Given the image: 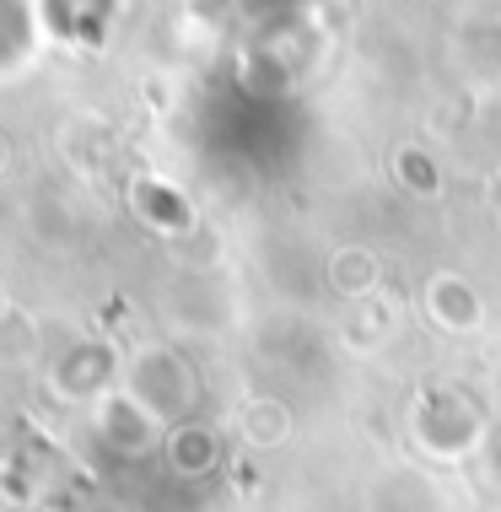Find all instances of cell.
<instances>
[{
	"label": "cell",
	"instance_id": "2",
	"mask_svg": "<svg viewBox=\"0 0 501 512\" xmlns=\"http://www.w3.org/2000/svg\"><path fill=\"white\" fill-rule=\"evenodd\" d=\"M431 313L448 329H475L480 324V302L458 275H437V281H431Z\"/></svg>",
	"mask_w": 501,
	"mask_h": 512
},
{
	"label": "cell",
	"instance_id": "1",
	"mask_svg": "<svg viewBox=\"0 0 501 512\" xmlns=\"http://www.w3.org/2000/svg\"><path fill=\"white\" fill-rule=\"evenodd\" d=\"M130 394L141 399L157 421H167L173 410L194 405V372H189V362H178L173 351H151V356H141V367H135Z\"/></svg>",
	"mask_w": 501,
	"mask_h": 512
}]
</instances>
